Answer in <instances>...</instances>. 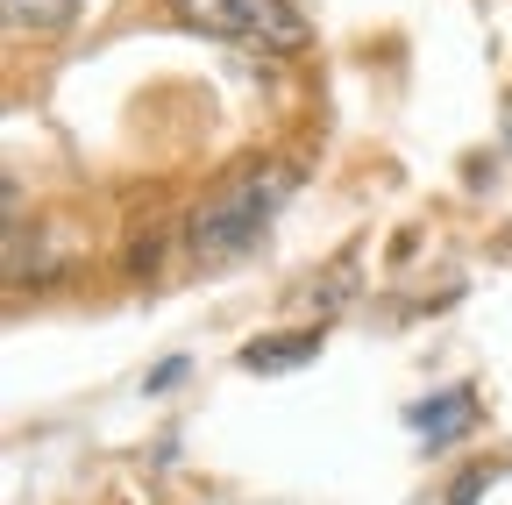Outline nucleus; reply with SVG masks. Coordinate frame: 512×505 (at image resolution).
<instances>
[{
    "label": "nucleus",
    "instance_id": "nucleus-6",
    "mask_svg": "<svg viewBox=\"0 0 512 505\" xmlns=\"http://www.w3.org/2000/svg\"><path fill=\"white\" fill-rule=\"evenodd\" d=\"M491 477H498V463H477V470H470V477H463L456 491H448V505H477V491H484Z\"/></svg>",
    "mask_w": 512,
    "mask_h": 505
},
{
    "label": "nucleus",
    "instance_id": "nucleus-2",
    "mask_svg": "<svg viewBox=\"0 0 512 505\" xmlns=\"http://www.w3.org/2000/svg\"><path fill=\"white\" fill-rule=\"evenodd\" d=\"M171 8H178V22L249 43V50H306L313 43V22L292 0H171Z\"/></svg>",
    "mask_w": 512,
    "mask_h": 505
},
{
    "label": "nucleus",
    "instance_id": "nucleus-4",
    "mask_svg": "<svg viewBox=\"0 0 512 505\" xmlns=\"http://www.w3.org/2000/svg\"><path fill=\"white\" fill-rule=\"evenodd\" d=\"M306 356H320V328H299V335H256L242 349V370H299Z\"/></svg>",
    "mask_w": 512,
    "mask_h": 505
},
{
    "label": "nucleus",
    "instance_id": "nucleus-5",
    "mask_svg": "<svg viewBox=\"0 0 512 505\" xmlns=\"http://www.w3.org/2000/svg\"><path fill=\"white\" fill-rule=\"evenodd\" d=\"M0 8H8V29H43V36L79 22V0H0Z\"/></svg>",
    "mask_w": 512,
    "mask_h": 505
},
{
    "label": "nucleus",
    "instance_id": "nucleus-3",
    "mask_svg": "<svg viewBox=\"0 0 512 505\" xmlns=\"http://www.w3.org/2000/svg\"><path fill=\"white\" fill-rule=\"evenodd\" d=\"M470 420H477V392H470V385H448V392H434V399H420V406L406 413V427H413L420 441H434V449H441V441H456Z\"/></svg>",
    "mask_w": 512,
    "mask_h": 505
},
{
    "label": "nucleus",
    "instance_id": "nucleus-1",
    "mask_svg": "<svg viewBox=\"0 0 512 505\" xmlns=\"http://www.w3.org/2000/svg\"><path fill=\"white\" fill-rule=\"evenodd\" d=\"M292 200V171L285 164H242L235 178H221L214 193L200 200V214L185 221V242L200 264H228L271 228V214Z\"/></svg>",
    "mask_w": 512,
    "mask_h": 505
}]
</instances>
